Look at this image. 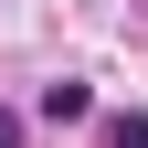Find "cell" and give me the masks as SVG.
I'll return each mask as SVG.
<instances>
[{
    "label": "cell",
    "mask_w": 148,
    "mask_h": 148,
    "mask_svg": "<svg viewBox=\"0 0 148 148\" xmlns=\"http://www.w3.org/2000/svg\"><path fill=\"white\" fill-rule=\"evenodd\" d=\"M106 148H148V116H106Z\"/></svg>",
    "instance_id": "cell-2"
},
{
    "label": "cell",
    "mask_w": 148,
    "mask_h": 148,
    "mask_svg": "<svg viewBox=\"0 0 148 148\" xmlns=\"http://www.w3.org/2000/svg\"><path fill=\"white\" fill-rule=\"evenodd\" d=\"M42 116H53V127H85V116H95V85H74V74L42 85Z\"/></svg>",
    "instance_id": "cell-1"
},
{
    "label": "cell",
    "mask_w": 148,
    "mask_h": 148,
    "mask_svg": "<svg viewBox=\"0 0 148 148\" xmlns=\"http://www.w3.org/2000/svg\"><path fill=\"white\" fill-rule=\"evenodd\" d=\"M0 148H21V116H11V106H0Z\"/></svg>",
    "instance_id": "cell-3"
}]
</instances>
